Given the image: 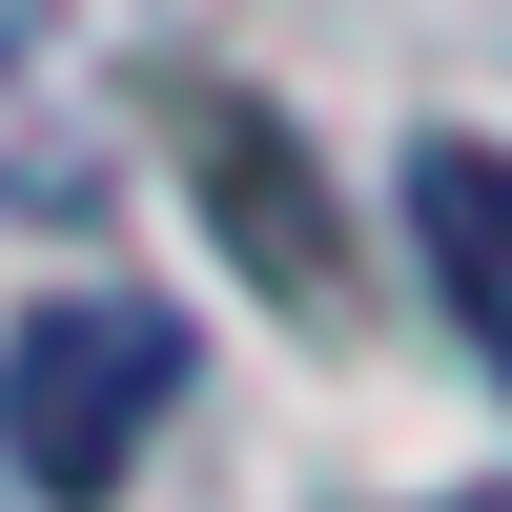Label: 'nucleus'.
<instances>
[{"instance_id": "1", "label": "nucleus", "mask_w": 512, "mask_h": 512, "mask_svg": "<svg viewBox=\"0 0 512 512\" xmlns=\"http://www.w3.org/2000/svg\"><path fill=\"white\" fill-rule=\"evenodd\" d=\"M185 410V328L144 308V287H62V308H21V349H0V472L41 512H103L144 472V431Z\"/></svg>"}, {"instance_id": "2", "label": "nucleus", "mask_w": 512, "mask_h": 512, "mask_svg": "<svg viewBox=\"0 0 512 512\" xmlns=\"http://www.w3.org/2000/svg\"><path fill=\"white\" fill-rule=\"evenodd\" d=\"M185 185L246 226L267 308H328V205H308V164H287V123L246 103V82H205V103H185Z\"/></svg>"}, {"instance_id": "3", "label": "nucleus", "mask_w": 512, "mask_h": 512, "mask_svg": "<svg viewBox=\"0 0 512 512\" xmlns=\"http://www.w3.org/2000/svg\"><path fill=\"white\" fill-rule=\"evenodd\" d=\"M410 246H431L472 369L512 390V144H410Z\"/></svg>"}, {"instance_id": "4", "label": "nucleus", "mask_w": 512, "mask_h": 512, "mask_svg": "<svg viewBox=\"0 0 512 512\" xmlns=\"http://www.w3.org/2000/svg\"><path fill=\"white\" fill-rule=\"evenodd\" d=\"M21 21H41V0H0V62H21Z\"/></svg>"}, {"instance_id": "5", "label": "nucleus", "mask_w": 512, "mask_h": 512, "mask_svg": "<svg viewBox=\"0 0 512 512\" xmlns=\"http://www.w3.org/2000/svg\"><path fill=\"white\" fill-rule=\"evenodd\" d=\"M451 512H512V492H451Z\"/></svg>"}]
</instances>
